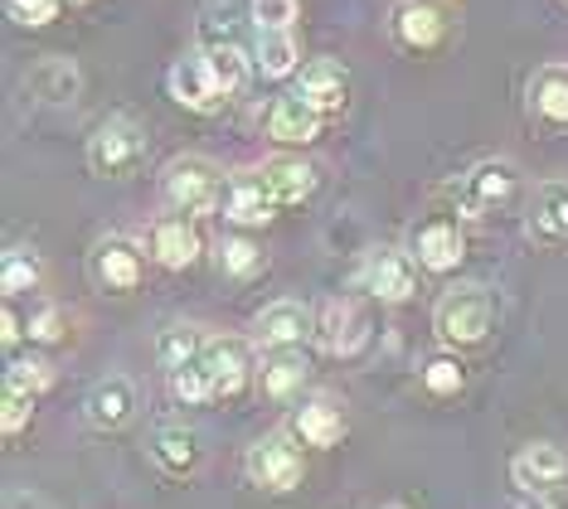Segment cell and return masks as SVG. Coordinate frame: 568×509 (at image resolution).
<instances>
[{"instance_id":"1","label":"cell","mask_w":568,"mask_h":509,"mask_svg":"<svg viewBox=\"0 0 568 509\" xmlns=\"http://www.w3.org/2000/svg\"><path fill=\"white\" fill-rule=\"evenodd\" d=\"M452 200H457L462 218L486 224V218L510 214V208L525 200V175L515 161H476L467 175L452 185Z\"/></svg>"},{"instance_id":"2","label":"cell","mask_w":568,"mask_h":509,"mask_svg":"<svg viewBox=\"0 0 568 509\" xmlns=\"http://www.w3.org/2000/svg\"><path fill=\"white\" fill-rule=\"evenodd\" d=\"M490 325H496V302H490V292L476 286V282L452 286V292H443L437 306H433V330L447 349L481 345V339L490 335Z\"/></svg>"},{"instance_id":"3","label":"cell","mask_w":568,"mask_h":509,"mask_svg":"<svg viewBox=\"0 0 568 509\" xmlns=\"http://www.w3.org/2000/svg\"><path fill=\"white\" fill-rule=\"evenodd\" d=\"M161 194H165L171 208L200 218V214H214V208L224 204L229 180L210 155H175V161L161 170Z\"/></svg>"},{"instance_id":"4","label":"cell","mask_w":568,"mask_h":509,"mask_svg":"<svg viewBox=\"0 0 568 509\" xmlns=\"http://www.w3.org/2000/svg\"><path fill=\"white\" fill-rule=\"evenodd\" d=\"M146 151H151L146 126H136L132 116H108L88 136V170L102 180H132L146 165Z\"/></svg>"},{"instance_id":"5","label":"cell","mask_w":568,"mask_h":509,"mask_svg":"<svg viewBox=\"0 0 568 509\" xmlns=\"http://www.w3.org/2000/svg\"><path fill=\"white\" fill-rule=\"evenodd\" d=\"M243 471H248V480L257 490L282 495V490L302 486L306 456L292 441V432H273V437H263V441H253V447H248V456H243Z\"/></svg>"},{"instance_id":"6","label":"cell","mask_w":568,"mask_h":509,"mask_svg":"<svg viewBox=\"0 0 568 509\" xmlns=\"http://www.w3.org/2000/svg\"><path fill=\"white\" fill-rule=\"evenodd\" d=\"M88 272H93L98 292L126 296V292H136V286H141L146 257H141V247L126 238V233H108V238H98L93 253H88Z\"/></svg>"},{"instance_id":"7","label":"cell","mask_w":568,"mask_h":509,"mask_svg":"<svg viewBox=\"0 0 568 509\" xmlns=\"http://www.w3.org/2000/svg\"><path fill=\"white\" fill-rule=\"evenodd\" d=\"M452 20H447V6L443 0H398V10L389 16V34L398 49L408 54H428L447 39Z\"/></svg>"},{"instance_id":"8","label":"cell","mask_w":568,"mask_h":509,"mask_svg":"<svg viewBox=\"0 0 568 509\" xmlns=\"http://www.w3.org/2000/svg\"><path fill=\"white\" fill-rule=\"evenodd\" d=\"M365 339H369V316L351 296H331V302L316 311V345L326 349V355L351 359L365 349Z\"/></svg>"},{"instance_id":"9","label":"cell","mask_w":568,"mask_h":509,"mask_svg":"<svg viewBox=\"0 0 568 509\" xmlns=\"http://www.w3.org/2000/svg\"><path fill=\"white\" fill-rule=\"evenodd\" d=\"M359 286L384 306H398L418 292V272H413V253H398V247H374L359 267Z\"/></svg>"},{"instance_id":"10","label":"cell","mask_w":568,"mask_h":509,"mask_svg":"<svg viewBox=\"0 0 568 509\" xmlns=\"http://www.w3.org/2000/svg\"><path fill=\"white\" fill-rule=\"evenodd\" d=\"M165 83H171V98L185 112H219V108H224V98H229L224 83H219L214 69H210V54H204V49L175 59L171 73H165Z\"/></svg>"},{"instance_id":"11","label":"cell","mask_w":568,"mask_h":509,"mask_svg":"<svg viewBox=\"0 0 568 509\" xmlns=\"http://www.w3.org/2000/svg\"><path fill=\"white\" fill-rule=\"evenodd\" d=\"M510 480L525 495H554L568 480V456L554 441H529L510 456Z\"/></svg>"},{"instance_id":"12","label":"cell","mask_w":568,"mask_h":509,"mask_svg":"<svg viewBox=\"0 0 568 509\" xmlns=\"http://www.w3.org/2000/svg\"><path fill=\"white\" fill-rule=\"evenodd\" d=\"M413 263L428 267V272H452L462 267V257H467V233H462L457 218H423L418 228H413Z\"/></svg>"},{"instance_id":"13","label":"cell","mask_w":568,"mask_h":509,"mask_svg":"<svg viewBox=\"0 0 568 509\" xmlns=\"http://www.w3.org/2000/svg\"><path fill=\"white\" fill-rule=\"evenodd\" d=\"M200 253H204V238H200V228L190 214L175 208V214H161L156 224H151V257H156L161 267L185 272V267H195Z\"/></svg>"},{"instance_id":"14","label":"cell","mask_w":568,"mask_h":509,"mask_svg":"<svg viewBox=\"0 0 568 509\" xmlns=\"http://www.w3.org/2000/svg\"><path fill=\"white\" fill-rule=\"evenodd\" d=\"M204 369L214 378V398H239L243 388L253 384V359H248V345L234 335H210L204 345Z\"/></svg>"},{"instance_id":"15","label":"cell","mask_w":568,"mask_h":509,"mask_svg":"<svg viewBox=\"0 0 568 509\" xmlns=\"http://www.w3.org/2000/svg\"><path fill=\"white\" fill-rule=\"evenodd\" d=\"M24 93H30L34 102H44V108H73L83 93V73L73 59L63 54H49L40 59L30 73H24Z\"/></svg>"},{"instance_id":"16","label":"cell","mask_w":568,"mask_h":509,"mask_svg":"<svg viewBox=\"0 0 568 509\" xmlns=\"http://www.w3.org/2000/svg\"><path fill=\"white\" fill-rule=\"evenodd\" d=\"M83 417H88V427H98V432H118V427H126L136 417V388H132V378H122V374L98 378L93 394L83 398Z\"/></svg>"},{"instance_id":"17","label":"cell","mask_w":568,"mask_h":509,"mask_svg":"<svg viewBox=\"0 0 568 509\" xmlns=\"http://www.w3.org/2000/svg\"><path fill=\"white\" fill-rule=\"evenodd\" d=\"M292 432L306 441V447H341V437L351 432V417H345V403L341 398H331V394H316V398H306L302 408H296L292 417Z\"/></svg>"},{"instance_id":"18","label":"cell","mask_w":568,"mask_h":509,"mask_svg":"<svg viewBox=\"0 0 568 509\" xmlns=\"http://www.w3.org/2000/svg\"><path fill=\"white\" fill-rule=\"evenodd\" d=\"M306 335H316V316L302 302H273L257 311V320H253V339L263 349H292Z\"/></svg>"},{"instance_id":"19","label":"cell","mask_w":568,"mask_h":509,"mask_svg":"<svg viewBox=\"0 0 568 509\" xmlns=\"http://www.w3.org/2000/svg\"><path fill=\"white\" fill-rule=\"evenodd\" d=\"M525 224L539 243H549V247L568 243V180H545V185L529 190Z\"/></svg>"},{"instance_id":"20","label":"cell","mask_w":568,"mask_h":509,"mask_svg":"<svg viewBox=\"0 0 568 509\" xmlns=\"http://www.w3.org/2000/svg\"><path fill=\"white\" fill-rule=\"evenodd\" d=\"M321 122H326V112H316L302 93H287L267 108V136L277 146H312L321 136Z\"/></svg>"},{"instance_id":"21","label":"cell","mask_w":568,"mask_h":509,"mask_svg":"<svg viewBox=\"0 0 568 509\" xmlns=\"http://www.w3.org/2000/svg\"><path fill=\"white\" fill-rule=\"evenodd\" d=\"M277 194L267 190V180L257 175H234L229 180V194H224V214L234 218L239 228H263V224H273L277 218Z\"/></svg>"},{"instance_id":"22","label":"cell","mask_w":568,"mask_h":509,"mask_svg":"<svg viewBox=\"0 0 568 509\" xmlns=\"http://www.w3.org/2000/svg\"><path fill=\"white\" fill-rule=\"evenodd\" d=\"M302 98L312 102L316 112L335 116L345 102H351V73H345V63L341 59H312L302 69Z\"/></svg>"},{"instance_id":"23","label":"cell","mask_w":568,"mask_h":509,"mask_svg":"<svg viewBox=\"0 0 568 509\" xmlns=\"http://www.w3.org/2000/svg\"><path fill=\"white\" fill-rule=\"evenodd\" d=\"M529 112H535V122L554 126V132L568 126V63L535 69V78H529Z\"/></svg>"},{"instance_id":"24","label":"cell","mask_w":568,"mask_h":509,"mask_svg":"<svg viewBox=\"0 0 568 509\" xmlns=\"http://www.w3.org/2000/svg\"><path fill=\"white\" fill-rule=\"evenodd\" d=\"M312 378V359H306V349L302 345H292V349H263V394L267 398H277V403H287L302 394V384Z\"/></svg>"},{"instance_id":"25","label":"cell","mask_w":568,"mask_h":509,"mask_svg":"<svg viewBox=\"0 0 568 509\" xmlns=\"http://www.w3.org/2000/svg\"><path fill=\"white\" fill-rule=\"evenodd\" d=\"M257 175L267 180V190L277 194L282 208L292 204H306L316 194V165L302 161V155H273V161H263V170Z\"/></svg>"},{"instance_id":"26","label":"cell","mask_w":568,"mask_h":509,"mask_svg":"<svg viewBox=\"0 0 568 509\" xmlns=\"http://www.w3.org/2000/svg\"><path fill=\"white\" fill-rule=\"evenodd\" d=\"M151 456H156V466L165 476H190L200 466V437L185 423H165L151 437Z\"/></svg>"},{"instance_id":"27","label":"cell","mask_w":568,"mask_h":509,"mask_svg":"<svg viewBox=\"0 0 568 509\" xmlns=\"http://www.w3.org/2000/svg\"><path fill=\"white\" fill-rule=\"evenodd\" d=\"M204 345H210V335H204L200 325L171 320V325H165V330L156 335V359H161L165 374H175V369H185V364H195V359L204 355Z\"/></svg>"},{"instance_id":"28","label":"cell","mask_w":568,"mask_h":509,"mask_svg":"<svg viewBox=\"0 0 568 509\" xmlns=\"http://www.w3.org/2000/svg\"><path fill=\"white\" fill-rule=\"evenodd\" d=\"M302 63V49H296L292 30H257V69L263 78H287Z\"/></svg>"},{"instance_id":"29","label":"cell","mask_w":568,"mask_h":509,"mask_svg":"<svg viewBox=\"0 0 568 509\" xmlns=\"http://www.w3.org/2000/svg\"><path fill=\"white\" fill-rule=\"evenodd\" d=\"M0 286H6L10 302L40 286V257H34V247H10L6 263H0Z\"/></svg>"},{"instance_id":"30","label":"cell","mask_w":568,"mask_h":509,"mask_svg":"<svg viewBox=\"0 0 568 509\" xmlns=\"http://www.w3.org/2000/svg\"><path fill=\"white\" fill-rule=\"evenodd\" d=\"M204 54H210V69H214L219 83H224L229 98H234L239 88L248 83V59H243V49L234 44V39H219V44H210Z\"/></svg>"},{"instance_id":"31","label":"cell","mask_w":568,"mask_h":509,"mask_svg":"<svg viewBox=\"0 0 568 509\" xmlns=\"http://www.w3.org/2000/svg\"><path fill=\"white\" fill-rule=\"evenodd\" d=\"M219 272L224 277H239V282H248L263 272V247L248 243V238H224L219 243Z\"/></svg>"},{"instance_id":"32","label":"cell","mask_w":568,"mask_h":509,"mask_svg":"<svg viewBox=\"0 0 568 509\" xmlns=\"http://www.w3.org/2000/svg\"><path fill=\"white\" fill-rule=\"evenodd\" d=\"M171 394L175 403H185V408H204V403H214V378L204 369V359L185 364V369L171 374Z\"/></svg>"},{"instance_id":"33","label":"cell","mask_w":568,"mask_h":509,"mask_svg":"<svg viewBox=\"0 0 568 509\" xmlns=\"http://www.w3.org/2000/svg\"><path fill=\"white\" fill-rule=\"evenodd\" d=\"M462 384H467V374H462V364L452 355H433L423 364V388H428V394L452 398V394H462Z\"/></svg>"},{"instance_id":"34","label":"cell","mask_w":568,"mask_h":509,"mask_svg":"<svg viewBox=\"0 0 568 509\" xmlns=\"http://www.w3.org/2000/svg\"><path fill=\"white\" fill-rule=\"evenodd\" d=\"M34 398H40V394H30V388H20V384H6V413H0V427H6V437H20L24 432V423L34 417Z\"/></svg>"},{"instance_id":"35","label":"cell","mask_w":568,"mask_h":509,"mask_svg":"<svg viewBox=\"0 0 568 509\" xmlns=\"http://www.w3.org/2000/svg\"><path fill=\"white\" fill-rule=\"evenodd\" d=\"M6 384H20V388H30V394H44L49 384H54V369H49L44 359H10V369H6Z\"/></svg>"},{"instance_id":"36","label":"cell","mask_w":568,"mask_h":509,"mask_svg":"<svg viewBox=\"0 0 568 509\" xmlns=\"http://www.w3.org/2000/svg\"><path fill=\"white\" fill-rule=\"evenodd\" d=\"M257 30H292L296 24V0H253Z\"/></svg>"},{"instance_id":"37","label":"cell","mask_w":568,"mask_h":509,"mask_svg":"<svg viewBox=\"0 0 568 509\" xmlns=\"http://www.w3.org/2000/svg\"><path fill=\"white\" fill-rule=\"evenodd\" d=\"M30 339L34 345H59L63 339V311L59 306H40L30 316Z\"/></svg>"},{"instance_id":"38","label":"cell","mask_w":568,"mask_h":509,"mask_svg":"<svg viewBox=\"0 0 568 509\" xmlns=\"http://www.w3.org/2000/svg\"><path fill=\"white\" fill-rule=\"evenodd\" d=\"M6 10L20 24H34V30H40V24H49L59 16V0H6Z\"/></svg>"},{"instance_id":"39","label":"cell","mask_w":568,"mask_h":509,"mask_svg":"<svg viewBox=\"0 0 568 509\" xmlns=\"http://www.w3.org/2000/svg\"><path fill=\"white\" fill-rule=\"evenodd\" d=\"M0 325H6V330H0V339H6V349H16L20 339L30 335V330H24V325H20V311H16V302L6 306V316H0Z\"/></svg>"},{"instance_id":"40","label":"cell","mask_w":568,"mask_h":509,"mask_svg":"<svg viewBox=\"0 0 568 509\" xmlns=\"http://www.w3.org/2000/svg\"><path fill=\"white\" fill-rule=\"evenodd\" d=\"M515 509H559V505H554L549 495H525V490H520V500H515Z\"/></svg>"},{"instance_id":"41","label":"cell","mask_w":568,"mask_h":509,"mask_svg":"<svg viewBox=\"0 0 568 509\" xmlns=\"http://www.w3.org/2000/svg\"><path fill=\"white\" fill-rule=\"evenodd\" d=\"M63 6H88V0H63Z\"/></svg>"},{"instance_id":"42","label":"cell","mask_w":568,"mask_h":509,"mask_svg":"<svg viewBox=\"0 0 568 509\" xmlns=\"http://www.w3.org/2000/svg\"><path fill=\"white\" fill-rule=\"evenodd\" d=\"M384 509H404V505H384Z\"/></svg>"},{"instance_id":"43","label":"cell","mask_w":568,"mask_h":509,"mask_svg":"<svg viewBox=\"0 0 568 509\" xmlns=\"http://www.w3.org/2000/svg\"><path fill=\"white\" fill-rule=\"evenodd\" d=\"M564 6H568V0H564Z\"/></svg>"}]
</instances>
